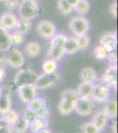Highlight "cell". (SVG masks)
<instances>
[{
    "label": "cell",
    "mask_w": 118,
    "mask_h": 133,
    "mask_svg": "<svg viewBox=\"0 0 118 133\" xmlns=\"http://www.w3.org/2000/svg\"><path fill=\"white\" fill-rule=\"evenodd\" d=\"M78 96L76 90L66 89L62 92L61 100L58 104V111L62 115H68L74 111V105Z\"/></svg>",
    "instance_id": "1"
},
{
    "label": "cell",
    "mask_w": 118,
    "mask_h": 133,
    "mask_svg": "<svg viewBox=\"0 0 118 133\" xmlns=\"http://www.w3.org/2000/svg\"><path fill=\"white\" fill-rule=\"evenodd\" d=\"M18 9L20 18L29 21L35 19L40 12L39 5L35 0H21Z\"/></svg>",
    "instance_id": "2"
},
{
    "label": "cell",
    "mask_w": 118,
    "mask_h": 133,
    "mask_svg": "<svg viewBox=\"0 0 118 133\" xmlns=\"http://www.w3.org/2000/svg\"><path fill=\"white\" fill-rule=\"evenodd\" d=\"M38 75L32 69L24 68L17 72L14 77V83L17 87L21 85L35 84Z\"/></svg>",
    "instance_id": "3"
},
{
    "label": "cell",
    "mask_w": 118,
    "mask_h": 133,
    "mask_svg": "<svg viewBox=\"0 0 118 133\" xmlns=\"http://www.w3.org/2000/svg\"><path fill=\"white\" fill-rule=\"evenodd\" d=\"M69 28L75 36L86 34L89 29V22L87 19L82 16H75L69 22Z\"/></svg>",
    "instance_id": "4"
},
{
    "label": "cell",
    "mask_w": 118,
    "mask_h": 133,
    "mask_svg": "<svg viewBox=\"0 0 118 133\" xmlns=\"http://www.w3.org/2000/svg\"><path fill=\"white\" fill-rule=\"evenodd\" d=\"M59 81L60 76L57 73H51V74L43 73L37 76L35 83V86L36 87V89L43 90L51 86H55L59 83Z\"/></svg>",
    "instance_id": "5"
},
{
    "label": "cell",
    "mask_w": 118,
    "mask_h": 133,
    "mask_svg": "<svg viewBox=\"0 0 118 133\" xmlns=\"http://www.w3.org/2000/svg\"><path fill=\"white\" fill-rule=\"evenodd\" d=\"M94 103L91 98H78L74 105V111L81 116H87L93 112Z\"/></svg>",
    "instance_id": "6"
},
{
    "label": "cell",
    "mask_w": 118,
    "mask_h": 133,
    "mask_svg": "<svg viewBox=\"0 0 118 133\" xmlns=\"http://www.w3.org/2000/svg\"><path fill=\"white\" fill-rule=\"evenodd\" d=\"M6 62L7 65L11 66L13 68H20L25 63V58L22 52L17 48H11L6 55Z\"/></svg>",
    "instance_id": "7"
},
{
    "label": "cell",
    "mask_w": 118,
    "mask_h": 133,
    "mask_svg": "<svg viewBox=\"0 0 118 133\" xmlns=\"http://www.w3.org/2000/svg\"><path fill=\"white\" fill-rule=\"evenodd\" d=\"M36 31L39 34V36H42L45 39H50L53 37L57 33V28L56 25L50 21H41L37 24Z\"/></svg>",
    "instance_id": "8"
},
{
    "label": "cell",
    "mask_w": 118,
    "mask_h": 133,
    "mask_svg": "<svg viewBox=\"0 0 118 133\" xmlns=\"http://www.w3.org/2000/svg\"><path fill=\"white\" fill-rule=\"evenodd\" d=\"M18 95L22 102L28 103L33 98H35L37 95V89L35 84H27V85H21L17 87Z\"/></svg>",
    "instance_id": "9"
},
{
    "label": "cell",
    "mask_w": 118,
    "mask_h": 133,
    "mask_svg": "<svg viewBox=\"0 0 118 133\" xmlns=\"http://www.w3.org/2000/svg\"><path fill=\"white\" fill-rule=\"evenodd\" d=\"M109 98V88L105 84H93L91 98L100 103L108 101Z\"/></svg>",
    "instance_id": "10"
},
{
    "label": "cell",
    "mask_w": 118,
    "mask_h": 133,
    "mask_svg": "<svg viewBox=\"0 0 118 133\" xmlns=\"http://www.w3.org/2000/svg\"><path fill=\"white\" fill-rule=\"evenodd\" d=\"M104 84L108 88H116L117 85V66L116 64L109 66L102 76Z\"/></svg>",
    "instance_id": "11"
},
{
    "label": "cell",
    "mask_w": 118,
    "mask_h": 133,
    "mask_svg": "<svg viewBox=\"0 0 118 133\" xmlns=\"http://www.w3.org/2000/svg\"><path fill=\"white\" fill-rule=\"evenodd\" d=\"M17 17L12 12H5L0 15V29L9 30L14 29L17 23Z\"/></svg>",
    "instance_id": "12"
},
{
    "label": "cell",
    "mask_w": 118,
    "mask_h": 133,
    "mask_svg": "<svg viewBox=\"0 0 118 133\" xmlns=\"http://www.w3.org/2000/svg\"><path fill=\"white\" fill-rule=\"evenodd\" d=\"M108 118L103 110H99L94 114L93 120H92V123L94 124V126L100 132L106 127L107 123H108Z\"/></svg>",
    "instance_id": "13"
},
{
    "label": "cell",
    "mask_w": 118,
    "mask_h": 133,
    "mask_svg": "<svg viewBox=\"0 0 118 133\" xmlns=\"http://www.w3.org/2000/svg\"><path fill=\"white\" fill-rule=\"evenodd\" d=\"M93 88V83L82 82L76 90L78 98H91Z\"/></svg>",
    "instance_id": "14"
},
{
    "label": "cell",
    "mask_w": 118,
    "mask_h": 133,
    "mask_svg": "<svg viewBox=\"0 0 118 133\" xmlns=\"http://www.w3.org/2000/svg\"><path fill=\"white\" fill-rule=\"evenodd\" d=\"M12 47L10 33L8 30L0 29V51H7Z\"/></svg>",
    "instance_id": "15"
},
{
    "label": "cell",
    "mask_w": 118,
    "mask_h": 133,
    "mask_svg": "<svg viewBox=\"0 0 118 133\" xmlns=\"http://www.w3.org/2000/svg\"><path fill=\"white\" fill-rule=\"evenodd\" d=\"M64 51L65 54H74L78 51V43H77L76 36H69L66 38V41L64 44Z\"/></svg>",
    "instance_id": "16"
},
{
    "label": "cell",
    "mask_w": 118,
    "mask_h": 133,
    "mask_svg": "<svg viewBox=\"0 0 118 133\" xmlns=\"http://www.w3.org/2000/svg\"><path fill=\"white\" fill-rule=\"evenodd\" d=\"M79 76H80L81 80L85 83H93L97 80V75H96L93 68H90V66L84 68L83 69L81 70L80 74H79Z\"/></svg>",
    "instance_id": "17"
},
{
    "label": "cell",
    "mask_w": 118,
    "mask_h": 133,
    "mask_svg": "<svg viewBox=\"0 0 118 133\" xmlns=\"http://www.w3.org/2000/svg\"><path fill=\"white\" fill-rule=\"evenodd\" d=\"M12 130L16 133H25L29 128V123L23 116L18 118L16 122L11 125Z\"/></svg>",
    "instance_id": "18"
},
{
    "label": "cell",
    "mask_w": 118,
    "mask_h": 133,
    "mask_svg": "<svg viewBox=\"0 0 118 133\" xmlns=\"http://www.w3.org/2000/svg\"><path fill=\"white\" fill-rule=\"evenodd\" d=\"M32 28V23L31 21L27 20V19H23L20 18L19 20H17V23L15 25L14 29H16V31L20 32V33L23 34V35H26L28 32L31 30Z\"/></svg>",
    "instance_id": "19"
},
{
    "label": "cell",
    "mask_w": 118,
    "mask_h": 133,
    "mask_svg": "<svg viewBox=\"0 0 118 133\" xmlns=\"http://www.w3.org/2000/svg\"><path fill=\"white\" fill-rule=\"evenodd\" d=\"M47 106L46 100L42 97H36L31 100L30 102L27 103V108L30 110L34 111L35 113H37L38 111L41 110L42 108H45Z\"/></svg>",
    "instance_id": "20"
},
{
    "label": "cell",
    "mask_w": 118,
    "mask_h": 133,
    "mask_svg": "<svg viewBox=\"0 0 118 133\" xmlns=\"http://www.w3.org/2000/svg\"><path fill=\"white\" fill-rule=\"evenodd\" d=\"M25 51L27 56L31 58H35L40 54L41 52V45L37 42H29L26 44Z\"/></svg>",
    "instance_id": "21"
},
{
    "label": "cell",
    "mask_w": 118,
    "mask_h": 133,
    "mask_svg": "<svg viewBox=\"0 0 118 133\" xmlns=\"http://www.w3.org/2000/svg\"><path fill=\"white\" fill-rule=\"evenodd\" d=\"M105 114L107 115L108 118L111 119H115L117 115V103L115 99L110 100V101L107 102L106 105L104 106V108L102 109Z\"/></svg>",
    "instance_id": "22"
},
{
    "label": "cell",
    "mask_w": 118,
    "mask_h": 133,
    "mask_svg": "<svg viewBox=\"0 0 118 133\" xmlns=\"http://www.w3.org/2000/svg\"><path fill=\"white\" fill-rule=\"evenodd\" d=\"M65 54L63 47H55L49 46L48 50V57L49 59H54L56 61H58L63 59L64 55Z\"/></svg>",
    "instance_id": "23"
},
{
    "label": "cell",
    "mask_w": 118,
    "mask_h": 133,
    "mask_svg": "<svg viewBox=\"0 0 118 133\" xmlns=\"http://www.w3.org/2000/svg\"><path fill=\"white\" fill-rule=\"evenodd\" d=\"M12 107V100H11V95L9 92L2 93L0 96V114L5 113L11 109Z\"/></svg>",
    "instance_id": "24"
},
{
    "label": "cell",
    "mask_w": 118,
    "mask_h": 133,
    "mask_svg": "<svg viewBox=\"0 0 118 133\" xmlns=\"http://www.w3.org/2000/svg\"><path fill=\"white\" fill-rule=\"evenodd\" d=\"M19 117H20L19 114L12 109H9L6 112L1 114V119L5 122V124H9V125L13 124L18 120Z\"/></svg>",
    "instance_id": "25"
},
{
    "label": "cell",
    "mask_w": 118,
    "mask_h": 133,
    "mask_svg": "<svg viewBox=\"0 0 118 133\" xmlns=\"http://www.w3.org/2000/svg\"><path fill=\"white\" fill-rule=\"evenodd\" d=\"M47 121H48V120H42V119H40V118L36 117L35 119H34L33 121L29 123L28 129L31 130L32 132L36 133L37 131H39L40 130H42V129L46 128L47 124H48Z\"/></svg>",
    "instance_id": "26"
},
{
    "label": "cell",
    "mask_w": 118,
    "mask_h": 133,
    "mask_svg": "<svg viewBox=\"0 0 118 133\" xmlns=\"http://www.w3.org/2000/svg\"><path fill=\"white\" fill-rule=\"evenodd\" d=\"M116 43H117V37L115 32H106L100 38V45L105 44H111L116 45Z\"/></svg>",
    "instance_id": "27"
},
{
    "label": "cell",
    "mask_w": 118,
    "mask_h": 133,
    "mask_svg": "<svg viewBox=\"0 0 118 133\" xmlns=\"http://www.w3.org/2000/svg\"><path fill=\"white\" fill-rule=\"evenodd\" d=\"M57 69V61H54V59H48L42 64V70L46 74L56 73Z\"/></svg>",
    "instance_id": "28"
},
{
    "label": "cell",
    "mask_w": 118,
    "mask_h": 133,
    "mask_svg": "<svg viewBox=\"0 0 118 133\" xmlns=\"http://www.w3.org/2000/svg\"><path fill=\"white\" fill-rule=\"evenodd\" d=\"M73 10L78 14H86L90 10V4L87 0H79L78 3L73 8Z\"/></svg>",
    "instance_id": "29"
},
{
    "label": "cell",
    "mask_w": 118,
    "mask_h": 133,
    "mask_svg": "<svg viewBox=\"0 0 118 133\" xmlns=\"http://www.w3.org/2000/svg\"><path fill=\"white\" fill-rule=\"evenodd\" d=\"M77 43H78V48L80 51H85L88 48L90 44V37L87 34L76 36Z\"/></svg>",
    "instance_id": "30"
},
{
    "label": "cell",
    "mask_w": 118,
    "mask_h": 133,
    "mask_svg": "<svg viewBox=\"0 0 118 133\" xmlns=\"http://www.w3.org/2000/svg\"><path fill=\"white\" fill-rule=\"evenodd\" d=\"M66 36L64 34H56L53 37L50 38V46L55 47H64V43L66 41Z\"/></svg>",
    "instance_id": "31"
},
{
    "label": "cell",
    "mask_w": 118,
    "mask_h": 133,
    "mask_svg": "<svg viewBox=\"0 0 118 133\" xmlns=\"http://www.w3.org/2000/svg\"><path fill=\"white\" fill-rule=\"evenodd\" d=\"M57 9L63 15H68L73 11V8L70 7L65 2V0H57Z\"/></svg>",
    "instance_id": "32"
},
{
    "label": "cell",
    "mask_w": 118,
    "mask_h": 133,
    "mask_svg": "<svg viewBox=\"0 0 118 133\" xmlns=\"http://www.w3.org/2000/svg\"><path fill=\"white\" fill-rule=\"evenodd\" d=\"M10 37L12 45H20L24 42V35L16 30L10 34Z\"/></svg>",
    "instance_id": "33"
},
{
    "label": "cell",
    "mask_w": 118,
    "mask_h": 133,
    "mask_svg": "<svg viewBox=\"0 0 118 133\" xmlns=\"http://www.w3.org/2000/svg\"><path fill=\"white\" fill-rule=\"evenodd\" d=\"M93 53H94V57L97 59H100V61H103V59H107V56H108V52L106 51V50L103 48V46L99 44L94 48L93 50Z\"/></svg>",
    "instance_id": "34"
},
{
    "label": "cell",
    "mask_w": 118,
    "mask_h": 133,
    "mask_svg": "<svg viewBox=\"0 0 118 133\" xmlns=\"http://www.w3.org/2000/svg\"><path fill=\"white\" fill-rule=\"evenodd\" d=\"M81 130L83 133H100L97 130V128L94 126V124L90 122V123H85L81 126Z\"/></svg>",
    "instance_id": "35"
},
{
    "label": "cell",
    "mask_w": 118,
    "mask_h": 133,
    "mask_svg": "<svg viewBox=\"0 0 118 133\" xmlns=\"http://www.w3.org/2000/svg\"><path fill=\"white\" fill-rule=\"evenodd\" d=\"M4 5L5 7L10 12L18 9L19 5H20V1L19 0H5L4 1Z\"/></svg>",
    "instance_id": "36"
},
{
    "label": "cell",
    "mask_w": 118,
    "mask_h": 133,
    "mask_svg": "<svg viewBox=\"0 0 118 133\" xmlns=\"http://www.w3.org/2000/svg\"><path fill=\"white\" fill-rule=\"evenodd\" d=\"M22 116L24 117L25 119L28 122V123H30V122H32L34 119H35L36 118V113H35L34 111L30 110V109H28L27 108V109L23 112Z\"/></svg>",
    "instance_id": "37"
},
{
    "label": "cell",
    "mask_w": 118,
    "mask_h": 133,
    "mask_svg": "<svg viewBox=\"0 0 118 133\" xmlns=\"http://www.w3.org/2000/svg\"><path fill=\"white\" fill-rule=\"evenodd\" d=\"M49 116V111L48 108H47V106L36 113V117L40 118L42 120H48Z\"/></svg>",
    "instance_id": "38"
},
{
    "label": "cell",
    "mask_w": 118,
    "mask_h": 133,
    "mask_svg": "<svg viewBox=\"0 0 118 133\" xmlns=\"http://www.w3.org/2000/svg\"><path fill=\"white\" fill-rule=\"evenodd\" d=\"M108 12L110 14V15L113 17L114 19H116L117 17V4L116 2H113L108 8Z\"/></svg>",
    "instance_id": "39"
},
{
    "label": "cell",
    "mask_w": 118,
    "mask_h": 133,
    "mask_svg": "<svg viewBox=\"0 0 118 133\" xmlns=\"http://www.w3.org/2000/svg\"><path fill=\"white\" fill-rule=\"evenodd\" d=\"M108 61L112 64H116L117 62V53L115 51H113L111 52L108 53V56H107V59Z\"/></svg>",
    "instance_id": "40"
},
{
    "label": "cell",
    "mask_w": 118,
    "mask_h": 133,
    "mask_svg": "<svg viewBox=\"0 0 118 133\" xmlns=\"http://www.w3.org/2000/svg\"><path fill=\"white\" fill-rule=\"evenodd\" d=\"M0 133H13V130L9 124H4L0 128Z\"/></svg>",
    "instance_id": "41"
},
{
    "label": "cell",
    "mask_w": 118,
    "mask_h": 133,
    "mask_svg": "<svg viewBox=\"0 0 118 133\" xmlns=\"http://www.w3.org/2000/svg\"><path fill=\"white\" fill-rule=\"evenodd\" d=\"M103 48L106 50L107 52H111L113 51H115V48H116V45L115 44H102Z\"/></svg>",
    "instance_id": "42"
},
{
    "label": "cell",
    "mask_w": 118,
    "mask_h": 133,
    "mask_svg": "<svg viewBox=\"0 0 118 133\" xmlns=\"http://www.w3.org/2000/svg\"><path fill=\"white\" fill-rule=\"evenodd\" d=\"M6 66H7V62H6L5 58L0 57V68L1 69H5Z\"/></svg>",
    "instance_id": "43"
},
{
    "label": "cell",
    "mask_w": 118,
    "mask_h": 133,
    "mask_svg": "<svg viewBox=\"0 0 118 133\" xmlns=\"http://www.w3.org/2000/svg\"><path fill=\"white\" fill-rule=\"evenodd\" d=\"M78 1L79 0H65V2L66 3L69 5L70 7H72V8H74L75 6H76L77 4L78 3Z\"/></svg>",
    "instance_id": "44"
},
{
    "label": "cell",
    "mask_w": 118,
    "mask_h": 133,
    "mask_svg": "<svg viewBox=\"0 0 118 133\" xmlns=\"http://www.w3.org/2000/svg\"><path fill=\"white\" fill-rule=\"evenodd\" d=\"M5 69H1L0 68V83L2 82V81L4 80V78H5Z\"/></svg>",
    "instance_id": "45"
},
{
    "label": "cell",
    "mask_w": 118,
    "mask_h": 133,
    "mask_svg": "<svg viewBox=\"0 0 118 133\" xmlns=\"http://www.w3.org/2000/svg\"><path fill=\"white\" fill-rule=\"evenodd\" d=\"M36 133H51V131L49 130V129L44 128V129H42V130H40L39 131H37Z\"/></svg>",
    "instance_id": "46"
},
{
    "label": "cell",
    "mask_w": 118,
    "mask_h": 133,
    "mask_svg": "<svg viewBox=\"0 0 118 133\" xmlns=\"http://www.w3.org/2000/svg\"><path fill=\"white\" fill-rule=\"evenodd\" d=\"M4 124H5V122H4L3 120L1 119V118H0V128H1L2 126L4 125Z\"/></svg>",
    "instance_id": "47"
},
{
    "label": "cell",
    "mask_w": 118,
    "mask_h": 133,
    "mask_svg": "<svg viewBox=\"0 0 118 133\" xmlns=\"http://www.w3.org/2000/svg\"><path fill=\"white\" fill-rule=\"evenodd\" d=\"M2 93H3V91H2V88L0 87V96L2 95Z\"/></svg>",
    "instance_id": "48"
},
{
    "label": "cell",
    "mask_w": 118,
    "mask_h": 133,
    "mask_svg": "<svg viewBox=\"0 0 118 133\" xmlns=\"http://www.w3.org/2000/svg\"><path fill=\"white\" fill-rule=\"evenodd\" d=\"M5 1V0H0V2H4Z\"/></svg>",
    "instance_id": "49"
}]
</instances>
